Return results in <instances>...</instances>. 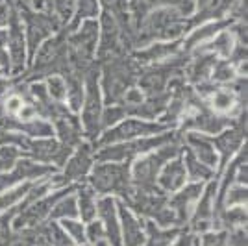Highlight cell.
I'll use <instances>...</instances> for the list:
<instances>
[{
  "label": "cell",
  "mask_w": 248,
  "mask_h": 246,
  "mask_svg": "<svg viewBox=\"0 0 248 246\" xmlns=\"http://www.w3.org/2000/svg\"><path fill=\"white\" fill-rule=\"evenodd\" d=\"M247 202V189L245 187H235L230 196H228V204H245Z\"/></svg>",
  "instance_id": "33"
},
{
  "label": "cell",
  "mask_w": 248,
  "mask_h": 246,
  "mask_svg": "<svg viewBox=\"0 0 248 246\" xmlns=\"http://www.w3.org/2000/svg\"><path fill=\"white\" fill-rule=\"evenodd\" d=\"M46 235L50 239L52 245L56 246H73V239H69V235L63 231L62 228H58L56 224H50L48 226V230H46Z\"/></svg>",
  "instance_id": "18"
},
{
  "label": "cell",
  "mask_w": 248,
  "mask_h": 246,
  "mask_svg": "<svg viewBox=\"0 0 248 246\" xmlns=\"http://www.w3.org/2000/svg\"><path fill=\"white\" fill-rule=\"evenodd\" d=\"M209 2H211V0H200V6H202V8H206Z\"/></svg>",
  "instance_id": "45"
},
{
  "label": "cell",
  "mask_w": 248,
  "mask_h": 246,
  "mask_svg": "<svg viewBox=\"0 0 248 246\" xmlns=\"http://www.w3.org/2000/svg\"><path fill=\"white\" fill-rule=\"evenodd\" d=\"M96 15V0H78V17L74 19V24L80 22V19Z\"/></svg>",
  "instance_id": "23"
},
{
  "label": "cell",
  "mask_w": 248,
  "mask_h": 246,
  "mask_svg": "<svg viewBox=\"0 0 248 246\" xmlns=\"http://www.w3.org/2000/svg\"><path fill=\"white\" fill-rule=\"evenodd\" d=\"M76 204H74L73 198H67V200H62L60 204L56 205V209H54V216H63V218H67V216H76Z\"/></svg>",
  "instance_id": "25"
},
{
  "label": "cell",
  "mask_w": 248,
  "mask_h": 246,
  "mask_svg": "<svg viewBox=\"0 0 248 246\" xmlns=\"http://www.w3.org/2000/svg\"><path fill=\"white\" fill-rule=\"evenodd\" d=\"M241 141H243V132H241V130H232V132H226V134L220 135L215 143H217V146L222 150L224 159H228L230 154L235 152V148L239 146Z\"/></svg>",
  "instance_id": "13"
},
{
  "label": "cell",
  "mask_w": 248,
  "mask_h": 246,
  "mask_svg": "<svg viewBox=\"0 0 248 246\" xmlns=\"http://www.w3.org/2000/svg\"><path fill=\"white\" fill-rule=\"evenodd\" d=\"M211 104L218 111H228L233 106V94L230 91H215L213 98H211Z\"/></svg>",
  "instance_id": "19"
},
{
  "label": "cell",
  "mask_w": 248,
  "mask_h": 246,
  "mask_svg": "<svg viewBox=\"0 0 248 246\" xmlns=\"http://www.w3.org/2000/svg\"><path fill=\"white\" fill-rule=\"evenodd\" d=\"M211 50H220L224 56H230V52H232V37H230V33H220L215 39V43H213Z\"/></svg>",
  "instance_id": "30"
},
{
  "label": "cell",
  "mask_w": 248,
  "mask_h": 246,
  "mask_svg": "<svg viewBox=\"0 0 248 246\" xmlns=\"http://www.w3.org/2000/svg\"><path fill=\"white\" fill-rule=\"evenodd\" d=\"M98 211L106 218V228H108V233H109V239H111L113 246H121V241H119V226H117V218H115L113 200L111 198H104L102 202L98 204Z\"/></svg>",
  "instance_id": "9"
},
{
  "label": "cell",
  "mask_w": 248,
  "mask_h": 246,
  "mask_svg": "<svg viewBox=\"0 0 248 246\" xmlns=\"http://www.w3.org/2000/svg\"><path fill=\"white\" fill-rule=\"evenodd\" d=\"M19 152L13 146H2L0 148V170H8L13 167L15 159H17Z\"/></svg>",
  "instance_id": "22"
},
{
  "label": "cell",
  "mask_w": 248,
  "mask_h": 246,
  "mask_svg": "<svg viewBox=\"0 0 248 246\" xmlns=\"http://www.w3.org/2000/svg\"><path fill=\"white\" fill-rule=\"evenodd\" d=\"M189 143L195 146L198 154V161L204 165H213L217 163V155L213 150V144L206 141L204 137H198V135H189Z\"/></svg>",
  "instance_id": "10"
},
{
  "label": "cell",
  "mask_w": 248,
  "mask_h": 246,
  "mask_svg": "<svg viewBox=\"0 0 248 246\" xmlns=\"http://www.w3.org/2000/svg\"><path fill=\"white\" fill-rule=\"evenodd\" d=\"M161 130H163V126H159V124H146V123H139V121H128V123L117 126L111 132H108V135H104V143L123 141V139H130V137H135V135L155 134V132H161Z\"/></svg>",
  "instance_id": "5"
},
{
  "label": "cell",
  "mask_w": 248,
  "mask_h": 246,
  "mask_svg": "<svg viewBox=\"0 0 248 246\" xmlns=\"http://www.w3.org/2000/svg\"><path fill=\"white\" fill-rule=\"evenodd\" d=\"M187 169H189V176L193 178V180H198V178H207V176H211V170H209V167L204 163H200L195 155L191 154V152H187Z\"/></svg>",
  "instance_id": "16"
},
{
  "label": "cell",
  "mask_w": 248,
  "mask_h": 246,
  "mask_svg": "<svg viewBox=\"0 0 248 246\" xmlns=\"http://www.w3.org/2000/svg\"><path fill=\"white\" fill-rule=\"evenodd\" d=\"M226 241L224 233H218V235H206L204 237V246H222Z\"/></svg>",
  "instance_id": "38"
},
{
  "label": "cell",
  "mask_w": 248,
  "mask_h": 246,
  "mask_svg": "<svg viewBox=\"0 0 248 246\" xmlns=\"http://www.w3.org/2000/svg\"><path fill=\"white\" fill-rule=\"evenodd\" d=\"M10 50L11 60H13V67L15 71H21L24 65V39H22V26L19 21V15L13 11L10 13Z\"/></svg>",
  "instance_id": "7"
},
{
  "label": "cell",
  "mask_w": 248,
  "mask_h": 246,
  "mask_svg": "<svg viewBox=\"0 0 248 246\" xmlns=\"http://www.w3.org/2000/svg\"><path fill=\"white\" fill-rule=\"evenodd\" d=\"M226 220L230 222V224L245 222V220H247V213H245V209H243V207H237V209H233V211H230V213H228Z\"/></svg>",
  "instance_id": "35"
},
{
  "label": "cell",
  "mask_w": 248,
  "mask_h": 246,
  "mask_svg": "<svg viewBox=\"0 0 248 246\" xmlns=\"http://www.w3.org/2000/svg\"><path fill=\"white\" fill-rule=\"evenodd\" d=\"M124 115V109L123 108H111V109H108L106 111V115H104V126H108V124H113L117 123L121 117Z\"/></svg>",
  "instance_id": "34"
},
{
  "label": "cell",
  "mask_w": 248,
  "mask_h": 246,
  "mask_svg": "<svg viewBox=\"0 0 248 246\" xmlns=\"http://www.w3.org/2000/svg\"><path fill=\"white\" fill-rule=\"evenodd\" d=\"M26 11V21H28V45H30V50L33 52L35 46L39 45L45 35H48L50 30H54L58 26V22L50 19V17H45V15H33L28 10Z\"/></svg>",
  "instance_id": "6"
},
{
  "label": "cell",
  "mask_w": 248,
  "mask_h": 246,
  "mask_svg": "<svg viewBox=\"0 0 248 246\" xmlns=\"http://www.w3.org/2000/svg\"><path fill=\"white\" fill-rule=\"evenodd\" d=\"M211 67H213V62H211L209 58L200 60V62L195 65V69L191 71V78H193V80H204L207 74H209V71H211Z\"/></svg>",
  "instance_id": "26"
},
{
  "label": "cell",
  "mask_w": 248,
  "mask_h": 246,
  "mask_svg": "<svg viewBox=\"0 0 248 246\" xmlns=\"http://www.w3.org/2000/svg\"><path fill=\"white\" fill-rule=\"evenodd\" d=\"M232 76H233V69L230 67V63H218L215 67L213 78L217 82H228V80H232Z\"/></svg>",
  "instance_id": "31"
},
{
  "label": "cell",
  "mask_w": 248,
  "mask_h": 246,
  "mask_svg": "<svg viewBox=\"0 0 248 246\" xmlns=\"http://www.w3.org/2000/svg\"><path fill=\"white\" fill-rule=\"evenodd\" d=\"M65 230L69 231V237H73L74 241H78V243H83L85 241V231H83V226L78 224V222H73V220H67L65 218Z\"/></svg>",
  "instance_id": "28"
},
{
  "label": "cell",
  "mask_w": 248,
  "mask_h": 246,
  "mask_svg": "<svg viewBox=\"0 0 248 246\" xmlns=\"http://www.w3.org/2000/svg\"><path fill=\"white\" fill-rule=\"evenodd\" d=\"M17 115H19V119H22V121H31V119L35 117V109H33L31 106L22 104V108L17 111Z\"/></svg>",
  "instance_id": "39"
},
{
  "label": "cell",
  "mask_w": 248,
  "mask_h": 246,
  "mask_svg": "<svg viewBox=\"0 0 248 246\" xmlns=\"http://www.w3.org/2000/svg\"><path fill=\"white\" fill-rule=\"evenodd\" d=\"M170 141V135H161L157 139H145V141H135V143H128V144H119V146H109L102 150L100 154L96 155L98 161H123L130 155L137 154V152H146L150 148H155V146H161Z\"/></svg>",
  "instance_id": "2"
},
{
  "label": "cell",
  "mask_w": 248,
  "mask_h": 246,
  "mask_svg": "<svg viewBox=\"0 0 248 246\" xmlns=\"http://www.w3.org/2000/svg\"><path fill=\"white\" fill-rule=\"evenodd\" d=\"M80 205H82V216L83 220H91L96 213V205L93 200V191L91 189H83L80 193Z\"/></svg>",
  "instance_id": "17"
},
{
  "label": "cell",
  "mask_w": 248,
  "mask_h": 246,
  "mask_svg": "<svg viewBox=\"0 0 248 246\" xmlns=\"http://www.w3.org/2000/svg\"><path fill=\"white\" fill-rule=\"evenodd\" d=\"M150 231H152V241H150V246H169L172 237L176 235V231H169V233H159L157 230H154V226L150 224Z\"/></svg>",
  "instance_id": "27"
},
{
  "label": "cell",
  "mask_w": 248,
  "mask_h": 246,
  "mask_svg": "<svg viewBox=\"0 0 248 246\" xmlns=\"http://www.w3.org/2000/svg\"><path fill=\"white\" fill-rule=\"evenodd\" d=\"M172 50H176V45H170V46L155 45L152 48H148L145 54H139V58H145V60H161V58H165L167 54Z\"/></svg>",
  "instance_id": "24"
},
{
  "label": "cell",
  "mask_w": 248,
  "mask_h": 246,
  "mask_svg": "<svg viewBox=\"0 0 248 246\" xmlns=\"http://www.w3.org/2000/svg\"><path fill=\"white\" fill-rule=\"evenodd\" d=\"M189 243H191V239L187 237V239H182V241H180V243H178L176 246H189Z\"/></svg>",
  "instance_id": "44"
},
{
  "label": "cell",
  "mask_w": 248,
  "mask_h": 246,
  "mask_svg": "<svg viewBox=\"0 0 248 246\" xmlns=\"http://www.w3.org/2000/svg\"><path fill=\"white\" fill-rule=\"evenodd\" d=\"M87 167H89V146H82V150L78 152V155L67 167V174H65L67 182L82 176L87 170Z\"/></svg>",
  "instance_id": "11"
},
{
  "label": "cell",
  "mask_w": 248,
  "mask_h": 246,
  "mask_svg": "<svg viewBox=\"0 0 248 246\" xmlns=\"http://www.w3.org/2000/svg\"><path fill=\"white\" fill-rule=\"evenodd\" d=\"M213 196H215V184H211L206 189V195L202 198V202L197 209V228H204L206 226L207 216L211 215V202H213Z\"/></svg>",
  "instance_id": "15"
},
{
  "label": "cell",
  "mask_w": 248,
  "mask_h": 246,
  "mask_svg": "<svg viewBox=\"0 0 248 246\" xmlns=\"http://www.w3.org/2000/svg\"><path fill=\"white\" fill-rule=\"evenodd\" d=\"M200 191H202V189H200L198 185H191V187H187L186 191H182V193L174 198V209L180 213V218H184V216L187 215L186 205L189 204V202H193L195 198H198Z\"/></svg>",
  "instance_id": "14"
},
{
  "label": "cell",
  "mask_w": 248,
  "mask_h": 246,
  "mask_svg": "<svg viewBox=\"0 0 248 246\" xmlns=\"http://www.w3.org/2000/svg\"><path fill=\"white\" fill-rule=\"evenodd\" d=\"M48 92H50L52 98H56V100H65L67 98V85L63 82L62 78H58V76H54L48 80Z\"/></svg>",
  "instance_id": "21"
},
{
  "label": "cell",
  "mask_w": 248,
  "mask_h": 246,
  "mask_svg": "<svg viewBox=\"0 0 248 246\" xmlns=\"http://www.w3.org/2000/svg\"><path fill=\"white\" fill-rule=\"evenodd\" d=\"M93 185L102 193H108V191L126 193L128 167H124V165H102V167H98L93 174Z\"/></svg>",
  "instance_id": "1"
},
{
  "label": "cell",
  "mask_w": 248,
  "mask_h": 246,
  "mask_svg": "<svg viewBox=\"0 0 248 246\" xmlns=\"http://www.w3.org/2000/svg\"><path fill=\"white\" fill-rule=\"evenodd\" d=\"M54 8L60 13V17L69 19L73 15V0H54Z\"/></svg>",
  "instance_id": "32"
},
{
  "label": "cell",
  "mask_w": 248,
  "mask_h": 246,
  "mask_svg": "<svg viewBox=\"0 0 248 246\" xmlns=\"http://www.w3.org/2000/svg\"><path fill=\"white\" fill-rule=\"evenodd\" d=\"M22 104H24V102H22L21 96L13 94V96H10V98L6 100V108H8V111H10V113H17L22 108Z\"/></svg>",
  "instance_id": "36"
},
{
  "label": "cell",
  "mask_w": 248,
  "mask_h": 246,
  "mask_svg": "<svg viewBox=\"0 0 248 246\" xmlns=\"http://www.w3.org/2000/svg\"><path fill=\"white\" fill-rule=\"evenodd\" d=\"M98 123H100V96H98L94 72H91L87 80V98L83 108V126L87 130V135H94L98 132Z\"/></svg>",
  "instance_id": "4"
},
{
  "label": "cell",
  "mask_w": 248,
  "mask_h": 246,
  "mask_svg": "<svg viewBox=\"0 0 248 246\" xmlns=\"http://www.w3.org/2000/svg\"><path fill=\"white\" fill-rule=\"evenodd\" d=\"M28 189H30V185H22L19 189H15L13 193H10V195L0 196V209H2V207H10L11 204H15L21 196H24V193H26Z\"/></svg>",
  "instance_id": "29"
},
{
  "label": "cell",
  "mask_w": 248,
  "mask_h": 246,
  "mask_svg": "<svg viewBox=\"0 0 248 246\" xmlns=\"http://www.w3.org/2000/svg\"><path fill=\"white\" fill-rule=\"evenodd\" d=\"M121 213L124 218V228H126V246H139L143 243V231H141V226L135 222L134 218L130 216V213H126L124 205H121Z\"/></svg>",
  "instance_id": "12"
},
{
  "label": "cell",
  "mask_w": 248,
  "mask_h": 246,
  "mask_svg": "<svg viewBox=\"0 0 248 246\" xmlns=\"http://www.w3.org/2000/svg\"><path fill=\"white\" fill-rule=\"evenodd\" d=\"M87 233H89L91 241H94V243H96V241H100V239L104 237L102 224H100V222H93V224L89 226V231H87Z\"/></svg>",
  "instance_id": "37"
},
{
  "label": "cell",
  "mask_w": 248,
  "mask_h": 246,
  "mask_svg": "<svg viewBox=\"0 0 248 246\" xmlns=\"http://www.w3.org/2000/svg\"><path fill=\"white\" fill-rule=\"evenodd\" d=\"M8 69H10L8 54L2 50V46H0V72H8Z\"/></svg>",
  "instance_id": "40"
},
{
  "label": "cell",
  "mask_w": 248,
  "mask_h": 246,
  "mask_svg": "<svg viewBox=\"0 0 248 246\" xmlns=\"http://www.w3.org/2000/svg\"><path fill=\"white\" fill-rule=\"evenodd\" d=\"M224 24H226V22H217V24H209V26H206V28L195 31V33H193V37L189 39V46H193L197 41H204V39H207V37L215 35V33H217V30H220Z\"/></svg>",
  "instance_id": "20"
},
{
  "label": "cell",
  "mask_w": 248,
  "mask_h": 246,
  "mask_svg": "<svg viewBox=\"0 0 248 246\" xmlns=\"http://www.w3.org/2000/svg\"><path fill=\"white\" fill-rule=\"evenodd\" d=\"M121 2H123V0H104V4H106L108 8H111V10H113V11L119 10V6H121Z\"/></svg>",
  "instance_id": "42"
},
{
  "label": "cell",
  "mask_w": 248,
  "mask_h": 246,
  "mask_svg": "<svg viewBox=\"0 0 248 246\" xmlns=\"http://www.w3.org/2000/svg\"><path fill=\"white\" fill-rule=\"evenodd\" d=\"M176 152H178L176 146H163L157 152V155H150V157H146L143 161H139V163L135 165V182L141 187H146V189L152 187L157 169L161 167L163 161H167L169 157H172Z\"/></svg>",
  "instance_id": "3"
},
{
  "label": "cell",
  "mask_w": 248,
  "mask_h": 246,
  "mask_svg": "<svg viewBox=\"0 0 248 246\" xmlns=\"http://www.w3.org/2000/svg\"><path fill=\"white\" fill-rule=\"evenodd\" d=\"M184 182H186V167L182 165V161H172L170 165H167V169L159 178V184L165 191H176L184 185Z\"/></svg>",
  "instance_id": "8"
},
{
  "label": "cell",
  "mask_w": 248,
  "mask_h": 246,
  "mask_svg": "<svg viewBox=\"0 0 248 246\" xmlns=\"http://www.w3.org/2000/svg\"><path fill=\"white\" fill-rule=\"evenodd\" d=\"M0 85H2V82H0Z\"/></svg>",
  "instance_id": "46"
},
{
  "label": "cell",
  "mask_w": 248,
  "mask_h": 246,
  "mask_svg": "<svg viewBox=\"0 0 248 246\" xmlns=\"http://www.w3.org/2000/svg\"><path fill=\"white\" fill-rule=\"evenodd\" d=\"M6 39H8V33H6V31H0V46L4 45V41H6Z\"/></svg>",
  "instance_id": "43"
},
{
  "label": "cell",
  "mask_w": 248,
  "mask_h": 246,
  "mask_svg": "<svg viewBox=\"0 0 248 246\" xmlns=\"http://www.w3.org/2000/svg\"><path fill=\"white\" fill-rule=\"evenodd\" d=\"M10 21V11L6 6H0V26H6Z\"/></svg>",
  "instance_id": "41"
}]
</instances>
